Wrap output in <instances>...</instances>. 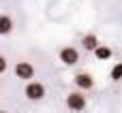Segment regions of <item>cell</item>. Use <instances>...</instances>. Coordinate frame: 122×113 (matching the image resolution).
Segmentation results:
<instances>
[{"label": "cell", "instance_id": "obj_1", "mask_svg": "<svg viewBox=\"0 0 122 113\" xmlns=\"http://www.w3.org/2000/svg\"><path fill=\"white\" fill-rule=\"evenodd\" d=\"M45 94H47V90H45V85H43L41 81H28L26 88H24V96H26L30 103H39V100H43Z\"/></svg>", "mask_w": 122, "mask_h": 113}, {"label": "cell", "instance_id": "obj_2", "mask_svg": "<svg viewBox=\"0 0 122 113\" xmlns=\"http://www.w3.org/2000/svg\"><path fill=\"white\" fill-rule=\"evenodd\" d=\"M64 103H66V107H69L71 111H75V113H81L84 109H86V105H88L84 92H69Z\"/></svg>", "mask_w": 122, "mask_h": 113}, {"label": "cell", "instance_id": "obj_3", "mask_svg": "<svg viewBox=\"0 0 122 113\" xmlns=\"http://www.w3.org/2000/svg\"><path fill=\"white\" fill-rule=\"evenodd\" d=\"M73 83H75L77 92H88V90L94 88V77H92L88 71H84V73H77V75L73 77Z\"/></svg>", "mask_w": 122, "mask_h": 113}, {"label": "cell", "instance_id": "obj_4", "mask_svg": "<svg viewBox=\"0 0 122 113\" xmlns=\"http://www.w3.org/2000/svg\"><path fill=\"white\" fill-rule=\"evenodd\" d=\"M58 58H60V62H62V64H66V66H75V64L79 62V51H77L75 47L66 45V47H62V49H60Z\"/></svg>", "mask_w": 122, "mask_h": 113}, {"label": "cell", "instance_id": "obj_5", "mask_svg": "<svg viewBox=\"0 0 122 113\" xmlns=\"http://www.w3.org/2000/svg\"><path fill=\"white\" fill-rule=\"evenodd\" d=\"M34 66L30 62H17L15 64V77L21 79V81H32L34 79Z\"/></svg>", "mask_w": 122, "mask_h": 113}, {"label": "cell", "instance_id": "obj_6", "mask_svg": "<svg viewBox=\"0 0 122 113\" xmlns=\"http://www.w3.org/2000/svg\"><path fill=\"white\" fill-rule=\"evenodd\" d=\"M92 53H94V58H97V60H101V62H107V60L114 56V49H112L109 45H99V47H97Z\"/></svg>", "mask_w": 122, "mask_h": 113}, {"label": "cell", "instance_id": "obj_7", "mask_svg": "<svg viewBox=\"0 0 122 113\" xmlns=\"http://www.w3.org/2000/svg\"><path fill=\"white\" fill-rule=\"evenodd\" d=\"M13 28H15V24H13V19H11V15H0V36H6V34H11L13 32Z\"/></svg>", "mask_w": 122, "mask_h": 113}, {"label": "cell", "instance_id": "obj_8", "mask_svg": "<svg viewBox=\"0 0 122 113\" xmlns=\"http://www.w3.org/2000/svg\"><path fill=\"white\" fill-rule=\"evenodd\" d=\"M99 45H101V43H99V38H97L94 34H84V38H81V47H84L86 51H94Z\"/></svg>", "mask_w": 122, "mask_h": 113}, {"label": "cell", "instance_id": "obj_9", "mask_svg": "<svg viewBox=\"0 0 122 113\" xmlns=\"http://www.w3.org/2000/svg\"><path fill=\"white\" fill-rule=\"evenodd\" d=\"M122 79V64H116L112 68V81H120Z\"/></svg>", "mask_w": 122, "mask_h": 113}, {"label": "cell", "instance_id": "obj_10", "mask_svg": "<svg viewBox=\"0 0 122 113\" xmlns=\"http://www.w3.org/2000/svg\"><path fill=\"white\" fill-rule=\"evenodd\" d=\"M6 68H9V62H6V58H4V56H0V75H2Z\"/></svg>", "mask_w": 122, "mask_h": 113}, {"label": "cell", "instance_id": "obj_11", "mask_svg": "<svg viewBox=\"0 0 122 113\" xmlns=\"http://www.w3.org/2000/svg\"><path fill=\"white\" fill-rule=\"evenodd\" d=\"M0 113H9V111H0Z\"/></svg>", "mask_w": 122, "mask_h": 113}]
</instances>
